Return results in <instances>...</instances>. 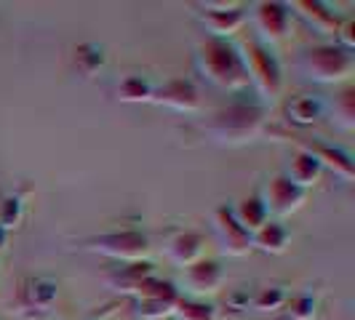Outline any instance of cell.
Returning a JSON list of instances; mask_svg holds the SVG:
<instances>
[{"mask_svg":"<svg viewBox=\"0 0 355 320\" xmlns=\"http://www.w3.org/2000/svg\"><path fill=\"white\" fill-rule=\"evenodd\" d=\"M75 67L80 75H96V72L105 67V51L99 48V46H94V43H83V46H78L75 48Z\"/></svg>","mask_w":355,"mask_h":320,"instance_id":"603a6c76","label":"cell"},{"mask_svg":"<svg viewBox=\"0 0 355 320\" xmlns=\"http://www.w3.org/2000/svg\"><path fill=\"white\" fill-rule=\"evenodd\" d=\"M86 249L94 254H102L112 262H147L150 254V238L139 230H123V232H107L99 238H91Z\"/></svg>","mask_w":355,"mask_h":320,"instance_id":"277c9868","label":"cell"},{"mask_svg":"<svg viewBox=\"0 0 355 320\" xmlns=\"http://www.w3.org/2000/svg\"><path fill=\"white\" fill-rule=\"evenodd\" d=\"M265 121H267L265 107L238 102V105L216 109L211 115L209 131H211L219 142L243 144V142H251L254 136H259Z\"/></svg>","mask_w":355,"mask_h":320,"instance_id":"7a4b0ae2","label":"cell"},{"mask_svg":"<svg viewBox=\"0 0 355 320\" xmlns=\"http://www.w3.org/2000/svg\"><path fill=\"white\" fill-rule=\"evenodd\" d=\"M288 24H291V8L286 3L270 0V3H259L257 6V27L272 43L275 40H284L286 33H288Z\"/></svg>","mask_w":355,"mask_h":320,"instance_id":"8fae6325","label":"cell"},{"mask_svg":"<svg viewBox=\"0 0 355 320\" xmlns=\"http://www.w3.org/2000/svg\"><path fill=\"white\" fill-rule=\"evenodd\" d=\"M134 296H137V312L144 320H163L166 315H174L179 299H182L174 283L160 281L155 275L144 278L142 283L137 285Z\"/></svg>","mask_w":355,"mask_h":320,"instance_id":"5b68a950","label":"cell"},{"mask_svg":"<svg viewBox=\"0 0 355 320\" xmlns=\"http://www.w3.org/2000/svg\"><path fill=\"white\" fill-rule=\"evenodd\" d=\"M232 213H235L238 224L249 232V235H254L259 227H265L267 222H270V219H267L270 213H267L262 197H246V200L238 206V211H232Z\"/></svg>","mask_w":355,"mask_h":320,"instance_id":"44dd1931","label":"cell"},{"mask_svg":"<svg viewBox=\"0 0 355 320\" xmlns=\"http://www.w3.org/2000/svg\"><path fill=\"white\" fill-rule=\"evenodd\" d=\"M198 64L206 72V78L219 89L232 91V94L249 89L251 80L246 62H243V53L227 40H219V37L203 40V46L198 51Z\"/></svg>","mask_w":355,"mask_h":320,"instance_id":"6da1fadb","label":"cell"},{"mask_svg":"<svg viewBox=\"0 0 355 320\" xmlns=\"http://www.w3.org/2000/svg\"><path fill=\"white\" fill-rule=\"evenodd\" d=\"M174 315L177 320H216V307L203 299H179Z\"/></svg>","mask_w":355,"mask_h":320,"instance_id":"cb8c5ba5","label":"cell"},{"mask_svg":"<svg viewBox=\"0 0 355 320\" xmlns=\"http://www.w3.org/2000/svg\"><path fill=\"white\" fill-rule=\"evenodd\" d=\"M203 235L198 232H179L177 238L168 246V256L177 262L179 267H190L203 259Z\"/></svg>","mask_w":355,"mask_h":320,"instance_id":"e0dca14e","label":"cell"},{"mask_svg":"<svg viewBox=\"0 0 355 320\" xmlns=\"http://www.w3.org/2000/svg\"><path fill=\"white\" fill-rule=\"evenodd\" d=\"M243 62H246L251 83L262 91L270 102L278 99L281 89H284V75H281V64L275 62V56L259 43H246Z\"/></svg>","mask_w":355,"mask_h":320,"instance_id":"8992f818","label":"cell"},{"mask_svg":"<svg viewBox=\"0 0 355 320\" xmlns=\"http://www.w3.org/2000/svg\"><path fill=\"white\" fill-rule=\"evenodd\" d=\"M214 227H216V235H219V243H222V251L227 256H246L251 249V235L235 219V213L222 206L214 211Z\"/></svg>","mask_w":355,"mask_h":320,"instance_id":"ba28073f","label":"cell"},{"mask_svg":"<svg viewBox=\"0 0 355 320\" xmlns=\"http://www.w3.org/2000/svg\"><path fill=\"white\" fill-rule=\"evenodd\" d=\"M153 86L139 78V75H128L121 80V86H118V96H121V102H128V105H139V102H153Z\"/></svg>","mask_w":355,"mask_h":320,"instance_id":"7402d4cb","label":"cell"},{"mask_svg":"<svg viewBox=\"0 0 355 320\" xmlns=\"http://www.w3.org/2000/svg\"><path fill=\"white\" fill-rule=\"evenodd\" d=\"M288 8H297L300 14H302L318 33H323V35H337L339 30V21L337 17H334V11H329V6L326 3H313V0H297L294 6H288Z\"/></svg>","mask_w":355,"mask_h":320,"instance_id":"2e32d148","label":"cell"},{"mask_svg":"<svg viewBox=\"0 0 355 320\" xmlns=\"http://www.w3.org/2000/svg\"><path fill=\"white\" fill-rule=\"evenodd\" d=\"M150 275H155V267L150 262H131V265L112 269L107 275V283H110V288H115L121 294H134L137 285L142 283L144 278H150Z\"/></svg>","mask_w":355,"mask_h":320,"instance_id":"5bb4252c","label":"cell"},{"mask_svg":"<svg viewBox=\"0 0 355 320\" xmlns=\"http://www.w3.org/2000/svg\"><path fill=\"white\" fill-rule=\"evenodd\" d=\"M300 150H304L307 155H313V158L318 160L320 168H331V171H334L339 179H345V181H350V179L355 177L350 155L337 150V147H329V144H320V142H302Z\"/></svg>","mask_w":355,"mask_h":320,"instance_id":"7c38bea8","label":"cell"},{"mask_svg":"<svg viewBox=\"0 0 355 320\" xmlns=\"http://www.w3.org/2000/svg\"><path fill=\"white\" fill-rule=\"evenodd\" d=\"M291 184H297V187H302V190H310L313 184H318L320 177H323V168H320V163L313 155H307L304 150H300L291 163H288V174H284Z\"/></svg>","mask_w":355,"mask_h":320,"instance_id":"9a60e30c","label":"cell"},{"mask_svg":"<svg viewBox=\"0 0 355 320\" xmlns=\"http://www.w3.org/2000/svg\"><path fill=\"white\" fill-rule=\"evenodd\" d=\"M153 102L160 107H168V109H177V112H196L200 107V94L190 80H168L166 86H160L158 91H153Z\"/></svg>","mask_w":355,"mask_h":320,"instance_id":"30bf717a","label":"cell"},{"mask_svg":"<svg viewBox=\"0 0 355 320\" xmlns=\"http://www.w3.org/2000/svg\"><path fill=\"white\" fill-rule=\"evenodd\" d=\"M286 312L291 320H313L315 315V299L313 296H294V299H286Z\"/></svg>","mask_w":355,"mask_h":320,"instance_id":"4316f807","label":"cell"},{"mask_svg":"<svg viewBox=\"0 0 355 320\" xmlns=\"http://www.w3.org/2000/svg\"><path fill=\"white\" fill-rule=\"evenodd\" d=\"M56 296H59V285L49 278H33L21 288V302L30 310H49L53 307Z\"/></svg>","mask_w":355,"mask_h":320,"instance_id":"ac0fdd59","label":"cell"},{"mask_svg":"<svg viewBox=\"0 0 355 320\" xmlns=\"http://www.w3.org/2000/svg\"><path fill=\"white\" fill-rule=\"evenodd\" d=\"M288 240H291V235L281 222H267L265 227H259L251 235V246H257L265 254H284L288 249Z\"/></svg>","mask_w":355,"mask_h":320,"instance_id":"d6986e66","label":"cell"},{"mask_svg":"<svg viewBox=\"0 0 355 320\" xmlns=\"http://www.w3.org/2000/svg\"><path fill=\"white\" fill-rule=\"evenodd\" d=\"M200 21L209 27L211 37H219V40H227L230 35H235L243 21H246V14H243V6H232V8H222V11H206Z\"/></svg>","mask_w":355,"mask_h":320,"instance_id":"4fadbf2b","label":"cell"},{"mask_svg":"<svg viewBox=\"0 0 355 320\" xmlns=\"http://www.w3.org/2000/svg\"><path fill=\"white\" fill-rule=\"evenodd\" d=\"M304 200H307V190L297 187V184H291V181L281 174V177L270 179L262 203H265L267 213L272 211L275 216H291L294 211L302 208Z\"/></svg>","mask_w":355,"mask_h":320,"instance_id":"52a82bcc","label":"cell"},{"mask_svg":"<svg viewBox=\"0 0 355 320\" xmlns=\"http://www.w3.org/2000/svg\"><path fill=\"white\" fill-rule=\"evenodd\" d=\"M286 291L284 288H262L259 294H257V299H254V307L259 310V312H278L281 307H286Z\"/></svg>","mask_w":355,"mask_h":320,"instance_id":"484cf974","label":"cell"},{"mask_svg":"<svg viewBox=\"0 0 355 320\" xmlns=\"http://www.w3.org/2000/svg\"><path fill=\"white\" fill-rule=\"evenodd\" d=\"M302 67L318 83H345L353 78L355 56L342 46H315L304 53Z\"/></svg>","mask_w":355,"mask_h":320,"instance_id":"3957f363","label":"cell"},{"mask_svg":"<svg viewBox=\"0 0 355 320\" xmlns=\"http://www.w3.org/2000/svg\"><path fill=\"white\" fill-rule=\"evenodd\" d=\"M222 281H225V269L214 259H200L196 265L184 267V275H182L184 291H190L196 299L206 294H216Z\"/></svg>","mask_w":355,"mask_h":320,"instance_id":"9c48e42d","label":"cell"},{"mask_svg":"<svg viewBox=\"0 0 355 320\" xmlns=\"http://www.w3.org/2000/svg\"><path fill=\"white\" fill-rule=\"evenodd\" d=\"M6 240H8V232H6L3 227H0V251L6 249Z\"/></svg>","mask_w":355,"mask_h":320,"instance_id":"f1b7e54d","label":"cell"},{"mask_svg":"<svg viewBox=\"0 0 355 320\" xmlns=\"http://www.w3.org/2000/svg\"><path fill=\"white\" fill-rule=\"evenodd\" d=\"M19 222H21V200L19 197H6L0 203V227L8 232L19 227Z\"/></svg>","mask_w":355,"mask_h":320,"instance_id":"83f0119b","label":"cell"},{"mask_svg":"<svg viewBox=\"0 0 355 320\" xmlns=\"http://www.w3.org/2000/svg\"><path fill=\"white\" fill-rule=\"evenodd\" d=\"M286 115H288V121H291V123L313 125L320 115H323V105H320L315 96L302 94V96H297V99H291V102H288V107H286Z\"/></svg>","mask_w":355,"mask_h":320,"instance_id":"ffe728a7","label":"cell"},{"mask_svg":"<svg viewBox=\"0 0 355 320\" xmlns=\"http://www.w3.org/2000/svg\"><path fill=\"white\" fill-rule=\"evenodd\" d=\"M334 118L339 121L342 128H353L355 125V89L353 86H347V89L337 96V102H334Z\"/></svg>","mask_w":355,"mask_h":320,"instance_id":"d4e9b609","label":"cell"}]
</instances>
